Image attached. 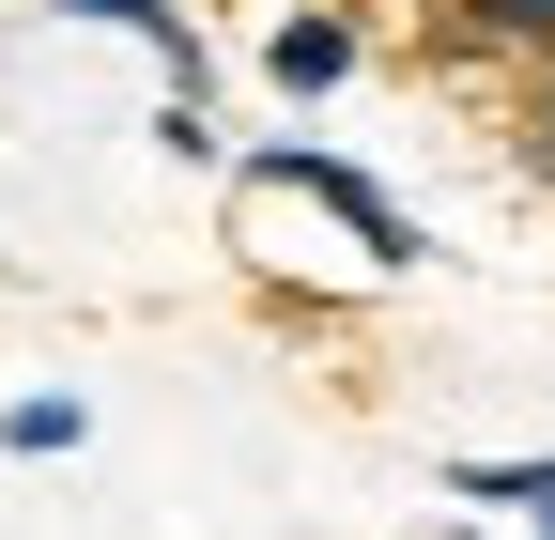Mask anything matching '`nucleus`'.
<instances>
[{"label":"nucleus","instance_id":"f257e3e1","mask_svg":"<svg viewBox=\"0 0 555 540\" xmlns=\"http://www.w3.org/2000/svg\"><path fill=\"white\" fill-rule=\"evenodd\" d=\"M232 247L294 294H386L416 262V217L356 170V155H309V140H262L232 170Z\"/></svg>","mask_w":555,"mask_h":540},{"label":"nucleus","instance_id":"f03ea898","mask_svg":"<svg viewBox=\"0 0 555 540\" xmlns=\"http://www.w3.org/2000/svg\"><path fill=\"white\" fill-rule=\"evenodd\" d=\"M356 62H371L356 0H278V16H262V78H278V93H339Z\"/></svg>","mask_w":555,"mask_h":540},{"label":"nucleus","instance_id":"423d86ee","mask_svg":"<svg viewBox=\"0 0 555 540\" xmlns=\"http://www.w3.org/2000/svg\"><path fill=\"white\" fill-rule=\"evenodd\" d=\"M62 16H108V31H139V0H62Z\"/></svg>","mask_w":555,"mask_h":540},{"label":"nucleus","instance_id":"39448f33","mask_svg":"<svg viewBox=\"0 0 555 540\" xmlns=\"http://www.w3.org/2000/svg\"><path fill=\"white\" fill-rule=\"evenodd\" d=\"M525 170L555 185V62H540V93H525Z\"/></svg>","mask_w":555,"mask_h":540},{"label":"nucleus","instance_id":"7ed1b4c3","mask_svg":"<svg viewBox=\"0 0 555 540\" xmlns=\"http://www.w3.org/2000/svg\"><path fill=\"white\" fill-rule=\"evenodd\" d=\"M78 433H93V417H78V386H31V401H0V448H16V463H62Z\"/></svg>","mask_w":555,"mask_h":540},{"label":"nucleus","instance_id":"20e7f679","mask_svg":"<svg viewBox=\"0 0 555 540\" xmlns=\"http://www.w3.org/2000/svg\"><path fill=\"white\" fill-rule=\"evenodd\" d=\"M463 494H494V510H525L555 540V463H463Z\"/></svg>","mask_w":555,"mask_h":540}]
</instances>
